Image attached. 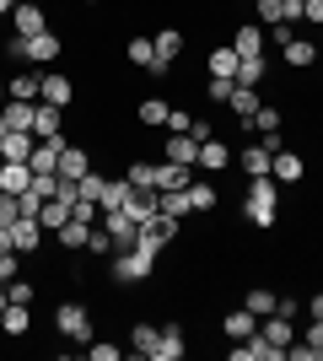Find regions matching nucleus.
I'll return each instance as SVG.
<instances>
[{
	"label": "nucleus",
	"mask_w": 323,
	"mask_h": 361,
	"mask_svg": "<svg viewBox=\"0 0 323 361\" xmlns=\"http://www.w3.org/2000/svg\"><path fill=\"white\" fill-rule=\"evenodd\" d=\"M243 221L259 226V232H270V226L280 221V183L275 178H248V189H243Z\"/></svg>",
	"instance_id": "nucleus-1"
},
{
	"label": "nucleus",
	"mask_w": 323,
	"mask_h": 361,
	"mask_svg": "<svg viewBox=\"0 0 323 361\" xmlns=\"http://www.w3.org/2000/svg\"><path fill=\"white\" fill-rule=\"evenodd\" d=\"M156 259L162 254H151V248H119V254H113V264H108V281H113V286H146V281H151L156 275Z\"/></svg>",
	"instance_id": "nucleus-2"
},
{
	"label": "nucleus",
	"mask_w": 323,
	"mask_h": 361,
	"mask_svg": "<svg viewBox=\"0 0 323 361\" xmlns=\"http://www.w3.org/2000/svg\"><path fill=\"white\" fill-rule=\"evenodd\" d=\"M54 334H60L65 345H92L97 340L92 307H87V302H60V307H54Z\"/></svg>",
	"instance_id": "nucleus-3"
},
{
	"label": "nucleus",
	"mask_w": 323,
	"mask_h": 361,
	"mask_svg": "<svg viewBox=\"0 0 323 361\" xmlns=\"http://www.w3.org/2000/svg\"><path fill=\"white\" fill-rule=\"evenodd\" d=\"M11 54L22 65H54L65 54V38L54 27H49V32H32V38H11Z\"/></svg>",
	"instance_id": "nucleus-4"
},
{
	"label": "nucleus",
	"mask_w": 323,
	"mask_h": 361,
	"mask_svg": "<svg viewBox=\"0 0 323 361\" xmlns=\"http://www.w3.org/2000/svg\"><path fill=\"white\" fill-rule=\"evenodd\" d=\"M6 22H11V32H16V38H32V32H49V6H44V0H16Z\"/></svg>",
	"instance_id": "nucleus-5"
},
{
	"label": "nucleus",
	"mask_w": 323,
	"mask_h": 361,
	"mask_svg": "<svg viewBox=\"0 0 323 361\" xmlns=\"http://www.w3.org/2000/svg\"><path fill=\"white\" fill-rule=\"evenodd\" d=\"M178 232H184V221H178V216H162V211H156L151 221L140 226V248H151V254H162L167 243H178Z\"/></svg>",
	"instance_id": "nucleus-6"
},
{
	"label": "nucleus",
	"mask_w": 323,
	"mask_h": 361,
	"mask_svg": "<svg viewBox=\"0 0 323 361\" xmlns=\"http://www.w3.org/2000/svg\"><path fill=\"white\" fill-rule=\"evenodd\" d=\"M318 60H323V49L312 44V38H302V32H291V38L280 44V65H286V71H312Z\"/></svg>",
	"instance_id": "nucleus-7"
},
{
	"label": "nucleus",
	"mask_w": 323,
	"mask_h": 361,
	"mask_svg": "<svg viewBox=\"0 0 323 361\" xmlns=\"http://www.w3.org/2000/svg\"><path fill=\"white\" fill-rule=\"evenodd\" d=\"M270 178H275V183H286V189H296V183L308 178V162H302V151L280 146L275 157H270Z\"/></svg>",
	"instance_id": "nucleus-8"
},
{
	"label": "nucleus",
	"mask_w": 323,
	"mask_h": 361,
	"mask_svg": "<svg viewBox=\"0 0 323 361\" xmlns=\"http://www.w3.org/2000/svg\"><path fill=\"white\" fill-rule=\"evenodd\" d=\"M184 44H189V38H184L178 27H162V32H151V49H156V71H162V75H167L172 65H178Z\"/></svg>",
	"instance_id": "nucleus-9"
},
{
	"label": "nucleus",
	"mask_w": 323,
	"mask_h": 361,
	"mask_svg": "<svg viewBox=\"0 0 323 361\" xmlns=\"http://www.w3.org/2000/svg\"><path fill=\"white\" fill-rule=\"evenodd\" d=\"M38 103L70 108V103H76V81H70V75H60V71H49L44 81H38Z\"/></svg>",
	"instance_id": "nucleus-10"
},
{
	"label": "nucleus",
	"mask_w": 323,
	"mask_h": 361,
	"mask_svg": "<svg viewBox=\"0 0 323 361\" xmlns=\"http://www.w3.org/2000/svg\"><path fill=\"white\" fill-rule=\"evenodd\" d=\"M232 162H237V151H232L221 135H205L200 140V173H227Z\"/></svg>",
	"instance_id": "nucleus-11"
},
{
	"label": "nucleus",
	"mask_w": 323,
	"mask_h": 361,
	"mask_svg": "<svg viewBox=\"0 0 323 361\" xmlns=\"http://www.w3.org/2000/svg\"><path fill=\"white\" fill-rule=\"evenodd\" d=\"M32 135H38V140H65V108L38 103V108H32Z\"/></svg>",
	"instance_id": "nucleus-12"
},
{
	"label": "nucleus",
	"mask_w": 323,
	"mask_h": 361,
	"mask_svg": "<svg viewBox=\"0 0 323 361\" xmlns=\"http://www.w3.org/2000/svg\"><path fill=\"white\" fill-rule=\"evenodd\" d=\"M44 226H38V216H16V254L22 259H38L44 254Z\"/></svg>",
	"instance_id": "nucleus-13"
},
{
	"label": "nucleus",
	"mask_w": 323,
	"mask_h": 361,
	"mask_svg": "<svg viewBox=\"0 0 323 361\" xmlns=\"http://www.w3.org/2000/svg\"><path fill=\"white\" fill-rule=\"evenodd\" d=\"M0 334H6V340H27V334H32V307H27V302H6Z\"/></svg>",
	"instance_id": "nucleus-14"
},
{
	"label": "nucleus",
	"mask_w": 323,
	"mask_h": 361,
	"mask_svg": "<svg viewBox=\"0 0 323 361\" xmlns=\"http://www.w3.org/2000/svg\"><path fill=\"white\" fill-rule=\"evenodd\" d=\"M103 226H108V238H113V254H119V248H135V243H140V221H135V216H124V211L103 216Z\"/></svg>",
	"instance_id": "nucleus-15"
},
{
	"label": "nucleus",
	"mask_w": 323,
	"mask_h": 361,
	"mask_svg": "<svg viewBox=\"0 0 323 361\" xmlns=\"http://www.w3.org/2000/svg\"><path fill=\"white\" fill-rule=\"evenodd\" d=\"M129 350H135V356H146V361H156V356H162V329H156V324H146V318H140V324H129Z\"/></svg>",
	"instance_id": "nucleus-16"
},
{
	"label": "nucleus",
	"mask_w": 323,
	"mask_h": 361,
	"mask_svg": "<svg viewBox=\"0 0 323 361\" xmlns=\"http://www.w3.org/2000/svg\"><path fill=\"white\" fill-rule=\"evenodd\" d=\"M237 60H243V54H237L232 44H210V54H205V75L232 81V75H237Z\"/></svg>",
	"instance_id": "nucleus-17"
},
{
	"label": "nucleus",
	"mask_w": 323,
	"mask_h": 361,
	"mask_svg": "<svg viewBox=\"0 0 323 361\" xmlns=\"http://www.w3.org/2000/svg\"><path fill=\"white\" fill-rule=\"evenodd\" d=\"M270 157H275V151H264L259 140H243V151H237V167H243L248 178H270Z\"/></svg>",
	"instance_id": "nucleus-18"
},
{
	"label": "nucleus",
	"mask_w": 323,
	"mask_h": 361,
	"mask_svg": "<svg viewBox=\"0 0 323 361\" xmlns=\"http://www.w3.org/2000/svg\"><path fill=\"white\" fill-rule=\"evenodd\" d=\"M87 173H92V151L87 146H70V140H65V151H60V178H87Z\"/></svg>",
	"instance_id": "nucleus-19"
},
{
	"label": "nucleus",
	"mask_w": 323,
	"mask_h": 361,
	"mask_svg": "<svg viewBox=\"0 0 323 361\" xmlns=\"http://www.w3.org/2000/svg\"><path fill=\"white\" fill-rule=\"evenodd\" d=\"M32 130H6V140H0V162H32Z\"/></svg>",
	"instance_id": "nucleus-20"
},
{
	"label": "nucleus",
	"mask_w": 323,
	"mask_h": 361,
	"mask_svg": "<svg viewBox=\"0 0 323 361\" xmlns=\"http://www.w3.org/2000/svg\"><path fill=\"white\" fill-rule=\"evenodd\" d=\"M167 114H172L167 97H140L135 103V124H146V130H167Z\"/></svg>",
	"instance_id": "nucleus-21"
},
{
	"label": "nucleus",
	"mask_w": 323,
	"mask_h": 361,
	"mask_svg": "<svg viewBox=\"0 0 323 361\" xmlns=\"http://www.w3.org/2000/svg\"><path fill=\"white\" fill-rule=\"evenodd\" d=\"M162 157H167V162H178V167H200V140H194V135H167Z\"/></svg>",
	"instance_id": "nucleus-22"
},
{
	"label": "nucleus",
	"mask_w": 323,
	"mask_h": 361,
	"mask_svg": "<svg viewBox=\"0 0 323 361\" xmlns=\"http://www.w3.org/2000/svg\"><path fill=\"white\" fill-rule=\"evenodd\" d=\"M232 49H237V54H264V49H270V32H264L259 22H243V27L232 32Z\"/></svg>",
	"instance_id": "nucleus-23"
},
{
	"label": "nucleus",
	"mask_w": 323,
	"mask_h": 361,
	"mask_svg": "<svg viewBox=\"0 0 323 361\" xmlns=\"http://www.w3.org/2000/svg\"><path fill=\"white\" fill-rule=\"evenodd\" d=\"M129 195H135V183H129V178H124V173H119V178H108V189H103V200H97V211H103V216H113V211H124V205H129Z\"/></svg>",
	"instance_id": "nucleus-24"
},
{
	"label": "nucleus",
	"mask_w": 323,
	"mask_h": 361,
	"mask_svg": "<svg viewBox=\"0 0 323 361\" xmlns=\"http://www.w3.org/2000/svg\"><path fill=\"white\" fill-rule=\"evenodd\" d=\"M221 334H227V340H253V334H259V318L248 313V307H232V313L221 318Z\"/></svg>",
	"instance_id": "nucleus-25"
},
{
	"label": "nucleus",
	"mask_w": 323,
	"mask_h": 361,
	"mask_svg": "<svg viewBox=\"0 0 323 361\" xmlns=\"http://www.w3.org/2000/svg\"><path fill=\"white\" fill-rule=\"evenodd\" d=\"M124 60L135 65V71H146V75H156V81H162V71H156V49H151V38H129V44H124Z\"/></svg>",
	"instance_id": "nucleus-26"
},
{
	"label": "nucleus",
	"mask_w": 323,
	"mask_h": 361,
	"mask_svg": "<svg viewBox=\"0 0 323 361\" xmlns=\"http://www.w3.org/2000/svg\"><path fill=\"white\" fill-rule=\"evenodd\" d=\"M227 108L237 114V124H248L253 114H259V87H237V81H232V97H227Z\"/></svg>",
	"instance_id": "nucleus-27"
},
{
	"label": "nucleus",
	"mask_w": 323,
	"mask_h": 361,
	"mask_svg": "<svg viewBox=\"0 0 323 361\" xmlns=\"http://www.w3.org/2000/svg\"><path fill=\"white\" fill-rule=\"evenodd\" d=\"M264 75H270V54H243V60H237V75H232V81H237V87H259Z\"/></svg>",
	"instance_id": "nucleus-28"
},
{
	"label": "nucleus",
	"mask_w": 323,
	"mask_h": 361,
	"mask_svg": "<svg viewBox=\"0 0 323 361\" xmlns=\"http://www.w3.org/2000/svg\"><path fill=\"white\" fill-rule=\"evenodd\" d=\"M215 205H221V189H215V183H205V178L189 183V211L194 216H210Z\"/></svg>",
	"instance_id": "nucleus-29"
},
{
	"label": "nucleus",
	"mask_w": 323,
	"mask_h": 361,
	"mask_svg": "<svg viewBox=\"0 0 323 361\" xmlns=\"http://www.w3.org/2000/svg\"><path fill=\"white\" fill-rule=\"evenodd\" d=\"M156 211H162V195H156V189H135V195H129V205H124V216H135L140 226L151 221Z\"/></svg>",
	"instance_id": "nucleus-30"
},
{
	"label": "nucleus",
	"mask_w": 323,
	"mask_h": 361,
	"mask_svg": "<svg viewBox=\"0 0 323 361\" xmlns=\"http://www.w3.org/2000/svg\"><path fill=\"white\" fill-rule=\"evenodd\" d=\"M65 140H32V173H60Z\"/></svg>",
	"instance_id": "nucleus-31"
},
{
	"label": "nucleus",
	"mask_w": 323,
	"mask_h": 361,
	"mask_svg": "<svg viewBox=\"0 0 323 361\" xmlns=\"http://www.w3.org/2000/svg\"><path fill=\"white\" fill-rule=\"evenodd\" d=\"M87 238H92V226H87V221H76V216H70V221H65L60 232H54V243H60L65 254H81V248H87Z\"/></svg>",
	"instance_id": "nucleus-32"
},
{
	"label": "nucleus",
	"mask_w": 323,
	"mask_h": 361,
	"mask_svg": "<svg viewBox=\"0 0 323 361\" xmlns=\"http://www.w3.org/2000/svg\"><path fill=\"white\" fill-rule=\"evenodd\" d=\"M0 189H6V195L32 189V162H6V167H0Z\"/></svg>",
	"instance_id": "nucleus-33"
},
{
	"label": "nucleus",
	"mask_w": 323,
	"mask_h": 361,
	"mask_svg": "<svg viewBox=\"0 0 323 361\" xmlns=\"http://www.w3.org/2000/svg\"><path fill=\"white\" fill-rule=\"evenodd\" d=\"M38 81H44V75H32V65H27V71H16L11 81H6V92H11L16 103H38Z\"/></svg>",
	"instance_id": "nucleus-34"
},
{
	"label": "nucleus",
	"mask_w": 323,
	"mask_h": 361,
	"mask_svg": "<svg viewBox=\"0 0 323 361\" xmlns=\"http://www.w3.org/2000/svg\"><path fill=\"white\" fill-rule=\"evenodd\" d=\"M259 334H264V340H275V345H291V340H296V318H286V313H270Z\"/></svg>",
	"instance_id": "nucleus-35"
},
{
	"label": "nucleus",
	"mask_w": 323,
	"mask_h": 361,
	"mask_svg": "<svg viewBox=\"0 0 323 361\" xmlns=\"http://www.w3.org/2000/svg\"><path fill=\"white\" fill-rule=\"evenodd\" d=\"M124 178L135 183V189H156V178H162V162H146V157H135V162L124 167Z\"/></svg>",
	"instance_id": "nucleus-36"
},
{
	"label": "nucleus",
	"mask_w": 323,
	"mask_h": 361,
	"mask_svg": "<svg viewBox=\"0 0 323 361\" xmlns=\"http://www.w3.org/2000/svg\"><path fill=\"white\" fill-rule=\"evenodd\" d=\"M243 307H248V313H253V318H270V313H275V307H280V297H275V291H270V286H248Z\"/></svg>",
	"instance_id": "nucleus-37"
},
{
	"label": "nucleus",
	"mask_w": 323,
	"mask_h": 361,
	"mask_svg": "<svg viewBox=\"0 0 323 361\" xmlns=\"http://www.w3.org/2000/svg\"><path fill=\"white\" fill-rule=\"evenodd\" d=\"M194 173H200V167H178V162H167V157H162V178H156V189H189V183H194Z\"/></svg>",
	"instance_id": "nucleus-38"
},
{
	"label": "nucleus",
	"mask_w": 323,
	"mask_h": 361,
	"mask_svg": "<svg viewBox=\"0 0 323 361\" xmlns=\"http://www.w3.org/2000/svg\"><path fill=\"white\" fill-rule=\"evenodd\" d=\"M65 221H70V205H65V200H44V211H38V226H44L49 238H54Z\"/></svg>",
	"instance_id": "nucleus-39"
},
{
	"label": "nucleus",
	"mask_w": 323,
	"mask_h": 361,
	"mask_svg": "<svg viewBox=\"0 0 323 361\" xmlns=\"http://www.w3.org/2000/svg\"><path fill=\"white\" fill-rule=\"evenodd\" d=\"M280 124H286V114L275 103H259V114L248 119V135H264V130H280Z\"/></svg>",
	"instance_id": "nucleus-40"
},
{
	"label": "nucleus",
	"mask_w": 323,
	"mask_h": 361,
	"mask_svg": "<svg viewBox=\"0 0 323 361\" xmlns=\"http://www.w3.org/2000/svg\"><path fill=\"white\" fill-rule=\"evenodd\" d=\"M32 108H38V103H16V97H11V103L0 108V119H6V130H32Z\"/></svg>",
	"instance_id": "nucleus-41"
},
{
	"label": "nucleus",
	"mask_w": 323,
	"mask_h": 361,
	"mask_svg": "<svg viewBox=\"0 0 323 361\" xmlns=\"http://www.w3.org/2000/svg\"><path fill=\"white\" fill-rule=\"evenodd\" d=\"M156 195H162V216H178V221L194 216L189 211V189H156Z\"/></svg>",
	"instance_id": "nucleus-42"
},
{
	"label": "nucleus",
	"mask_w": 323,
	"mask_h": 361,
	"mask_svg": "<svg viewBox=\"0 0 323 361\" xmlns=\"http://www.w3.org/2000/svg\"><path fill=\"white\" fill-rule=\"evenodd\" d=\"M184 329H178V324H167V329H162V356L156 361H184Z\"/></svg>",
	"instance_id": "nucleus-43"
},
{
	"label": "nucleus",
	"mask_w": 323,
	"mask_h": 361,
	"mask_svg": "<svg viewBox=\"0 0 323 361\" xmlns=\"http://www.w3.org/2000/svg\"><path fill=\"white\" fill-rule=\"evenodd\" d=\"M253 22H259V27L286 22V0H253Z\"/></svg>",
	"instance_id": "nucleus-44"
},
{
	"label": "nucleus",
	"mask_w": 323,
	"mask_h": 361,
	"mask_svg": "<svg viewBox=\"0 0 323 361\" xmlns=\"http://www.w3.org/2000/svg\"><path fill=\"white\" fill-rule=\"evenodd\" d=\"M103 189H108L103 173H87V178H76V200H92V205H97V200H103Z\"/></svg>",
	"instance_id": "nucleus-45"
},
{
	"label": "nucleus",
	"mask_w": 323,
	"mask_h": 361,
	"mask_svg": "<svg viewBox=\"0 0 323 361\" xmlns=\"http://www.w3.org/2000/svg\"><path fill=\"white\" fill-rule=\"evenodd\" d=\"M189 130H194V114H189V108H172L167 114V135H189Z\"/></svg>",
	"instance_id": "nucleus-46"
},
{
	"label": "nucleus",
	"mask_w": 323,
	"mask_h": 361,
	"mask_svg": "<svg viewBox=\"0 0 323 361\" xmlns=\"http://www.w3.org/2000/svg\"><path fill=\"white\" fill-rule=\"evenodd\" d=\"M232 97V81H215V75H205V103H227Z\"/></svg>",
	"instance_id": "nucleus-47"
},
{
	"label": "nucleus",
	"mask_w": 323,
	"mask_h": 361,
	"mask_svg": "<svg viewBox=\"0 0 323 361\" xmlns=\"http://www.w3.org/2000/svg\"><path fill=\"white\" fill-rule=\"evenodd\" d=\"M16 275H22V254H0V286H6V281H16Z\"/></svg>",
	"instance_id": "nucleus-48"
},
{
	"label": "nucleus",
	"mask_w": 323,
	"mask_h": 361,
	"mask_svg": "<svg viewBox=\"0 0 323 361\" xmlns=\"http://www.w3.org/2000/svg\"><path fill=\"white\" fill-rule=\"evenodd\" d=\"M87 254H113V238H108V226H92V238H87Z\"/></svg>",
	"instance_id": "nucleus-49"
},
{
	"label": "nucleus",
	"mask_w": 323,
	"mask_h": 361,
	"mask_svg": "<svg viewBox=\"0 0 323 361\" xmlns=\"http://www.w3.org/2000/svg\"><path fill=\"white\" fill-rule=\"evenodd\" d=\"M6 291H11V302H27V307H32V281H27V275L6 281Z\"/></svg>",
	"instance_id": "nucleus-50"
},
{
	"label": "nucleus",
	"mask_w": 323,
	"mask_h": 361,
	"mask_svg": "<svg viewBox=\"0 0 323 361\" xmlns=\"http://www.w3.org/2000/svg\"><path fill=\"white\" fill-rule=\"evenodd\" d=\"M87 356H92V361H119L124 350H119V345H108V340H92V345H87Z\"/></svg>",
	"instance_id": "nucleus-51"
},
{
	"label": "nucleus",
	"mask_w": 323,
	"mask_h": 361,
	"mask_svg": "<svg viewBox=\"0 0 323 361\" xmlns=\"http://www.w3.org/2000/svg\"><path fill=\"white\" fill-rule=\"evenodd\" d=\"M302 22H308V27H323V0H302Z\"/></svg>",
	"instance_id": "nucleus-52"
},
{
	"label": "nucleus",
	"mask_w": 323,
	"mask_h": 361,
	"mask_svg": "<svg viewBox=\"0 0 323 361\" xmlns=\"http://www.w3.org/2000/svg\"><path fill=\"white\" fill-rule=\"evenodd\" d=\"M296 340H308V345H318V350H323V318H308V329L296 334Z\"/></svg>",
	"instance_id": "nucleus-53"
},
{
	"label": "nucleus",
	"mask_w": 323,
	"mask_h": 361,
	"mask_svg": "<svg viewBox=\"0 0 323 361\" xmlns=\"http://www.w3.org/2000/svg\"><path fill=\"white\" fill-rule=\"evenodd\" d=\"M308 318H323V291H312V297H308Z\"/></svg>",
	"instance_id": "nucleus-54"
},
{
	"label": "nucleus",
	"mask_w": 323,
	"mask_h": 361,
	"mask_svg": "<svg viewBox=\"0 0 323 361\" xmlns=\"http://www.w3.org/2000/svg\"><path fill=\"white\" fill-rule=\"evenodd\" d=\"M11 6H16V0H0V22H6V16H11Z\"/></svg>",
	"instance_id": "nucleus-55"
},
{
	"label": "nucleus",
	"mask_w": 323,
	"mask_h": 361,
	"mask_svg": "<svg viewBox=\"0 0 323 361\" xmlns=\"http://www.w3.org/2000/svg\"><path fill=\"white\" fill-rule=\"evenodd\" d=\"M6 103H11V92H6V81H0V108H6Z\"/></svg>",
	"instance_id": "nucleus-56"
},
{
	"label": "nucleus",
	"mask_w": 323,
	"mask_h": 361,
	"mask_svg": "<svg viewBox=\"0 0 323 361\" xmlns=\"http://www.w3.org/2000/svg\"><path fill=\"white\" fill-rule=\"evenodd\" d=\"M6 302H11V291H6V286H0V313H6Z\"/></svg>",
	"instance_id": "nucleus-57"
},
{
	"label": "nucleus",
	"mask_w": 323,
	"mask_h": 361,
	"mask_svg": "<svg viewBox=\"0 0 323 361\" xmlns=\"http://www.w3.org/2000/svg\"><path fill=\"white\" fill-rule=\"evenodd\" d=\"M81 6H92V11H97V6H103V0H81Z\"/></svg>",
	"instance_id": "nucleus-58"
},
{
	"label": "nucleus",
	"mask_w": 323,
	"mask_h": 361,
	"mask_svg": "<svg viewBox=\"0 0 323 361\" xmlns=\"http://www.w3.org/2000/svg\"><path fill=\"white\" fill-rule=\"evenodd\" d=\"M0 167H6V162H0Z\"/></svg>",
	"instance_id": "nucleus-59"
}]
</instances>
